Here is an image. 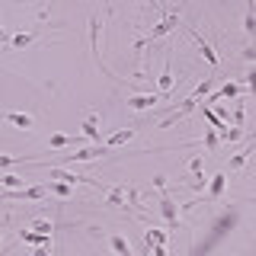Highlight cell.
<instances>
[{"label": "cell", "instance_id": "obj_24", "mask_svg": "<svg viewBox=\"0 0 256 256\" xmlns=\"http://www.w3.org/2000/svg\"><path fill=\"white\" fill-rule=\"evenodd\" d=\"M218 141H221V134L214 132V128H208V132H205V148L214 150V148H218Z\"/></svg>", "mask_w": 256, "mask_h": 256}, {"label": "cell", "instance_id": "obj_12", "mask_svg": "<svg viewBox=\"0 0 256 256\" xmlns=\"http://www.w3.org/2000/svg\"><path fill=\"white\" fill-rule=\"evenodd\" d=\"M84 134H86L90 141H102V134H100V118H96V116H90V118L84 122Z\"/></svg>", "mask_w": 256, "mask_h": 256}, {"label": "cell", "instance_id": "obj_17", "mask_svg": "<svg viewBox=\"0 0 256 256\" xmlns=\"http://www.w3.org/2000/svg\"><path fill=\"white\" fill-rule=\"evenodd\" d=\"M48 192H54V196H61V198H70V196H74V186H70V182H58V180H52Z\"/></svg>", "mask_w": 256, "mask_h": 256}, {"label": "cell", "instance_id": "obj_27", "mask_svg": "<svg viewBox=\"0 0 256 256\" xmlns=\"http://www.w3.org/2000/svg\"><path fill=\"white\" fill-rule=\"evenodd\" d=\"M20 160H26V157H0V166H13V164H20Z\"/></svg>", "mask_w": 256, "mask_h": 256}, {"label": "cell", "instance_id": "obj_2", "mask_svg": "<svg viewBox=\"0 0 256 256\" xmlns=\"http://www.w3.org/2000/svg\"><path fill=\"white\" fill-rule=\"evenodd\" d=\"M160 100H164L160 93H132V96H128V109L144 112V109H154Z\"/></svg>", "mask_w": 256, "mask_h": 256}, {"label": "cell", "instance_id": "obj_13", "mask_svg": "<svg viewBox=\"0 0 256 256\" xmlns=\"http://www.w3.org/2000/svg\"><path fill=\"white\" fill-rule=\"evenodd\" d=\"M237 93H240V86H237V84H224L218 93H212V96H208V102H218V100H230V96H237Z\"/></svg>", "mask_w": 256, "mask_h": 256}, {"label": "cell", "instance_id": "obj_19", "mask_svg": "<svg viewBox=\"0 0 256 256\" xmlns=\"http://www.w3.org/2000/svg\"><path fill=\"white\" fill-rule=\"evenodd\" d=\"M202 116H205V122H208V125H212V128H214V132H224V128H228V122H224V118H218V116H214V112H212V109H208V106L202 109Z\"/></svg>", "mask_w": 256, "mask_h": 256}, {"label": "cell", "instance_id": "obj_30", "mask_svg": "<svg viewBox=\"0 0 256 256\" xmlns=\"http://www.w3.org/2000/svg\"><path fill=\"white\" fill-rule=\"evenodd\" d=\"M36 256H52V246H36Z\"/></svg>", "mask_w": 256, "mask_h": 256}, {"label": "cell", "instance_id": "obj_29", "mask_svg": "<svg viewBox=\"0 0 256 256\" xmlns=\"http://www.w3.org/2000/svg\"><path fill=\"white\" fill-rule=\"evenodd\" d=\"M154 186L157 189H166V176H154Z\"/></svg>", "mask_w": 256, "mask_h": 256}, {"label": "cell", "instance_id": "obj_22", "mask_svg": "<svg viewBox=\"0 0 256 256\" xmlns=\"http://www.w3.org/2000/svg\"><path fill=\"white\" fill-rule=\"evenodd\" d=\"M32 38H36V32H20V36L10 38V48H26V45H32Z\"/></svg>", "mask_w": 256, "mask_h": 256}, {"label": "cell", "instance_id": "obj_28", "mask_svg": "<svg viewBox=\"0 0 256 256\" xmlns=\"http://www.w3.org/2000/svg\"><path fill=\"white\" fill-rule=\"evenodd\" d=\"M154 250V256H166V244H157V246H150Z\"/></svg>", "mask_w": 256, "mask_h": 256}, {"label": "cell", "instance_id": "obj_10", "mask_svg": "<svg viewBox=\"0 0 256 256\" xmlns=\"http://www.w3.org/2000/svg\"><path fill=\"white\" fill-rule=\"evenodd\" d=\"M128 196H132V192H128L125 186H116V189H109V205H112V208H122V205L128 202Z\"/></svg>", "mask_w": 256, "mask_h": 256}, {"label": "cell", "instance_id": "obj_3", "mask_svg": "<svg viewBox=\"0 0 256 256\" xmlns=\"http://www.w3.org/2000/svg\"><path fill=\"white\" fill-rule=\"evenodd\" d=\"M176 26H180V16H166V20L160 22V26H157L154 32H150L148 38H141V42H138V48H144V45H150V42H157V38H164V36H170V32H173Z\"/></svg>", "mask_w": 256, "mask_h": 256}, {"label": "cell", "instance_id": "obj_1", "mask_svg": "<svg viewBox=\"0 0 256 256\" xmlns=\"http://www.w3.org/2000/svg\"><path fill=\"white\" fill-rule=\"evenodd\" d=\"M0 118H4V122H10L13 128H20V132H32V128H36V118H32L29 112H13V109H6V112H0Z\"/></svg>", "mask_w": 256, "mask_h": 256}, {"label": "cell", "instance_id": "obj_31", "mask_svg": "<svg viewBox=\"0 0 256 256\" xmlns=\"http://www.w3.org/2000/svg\"><path fill=\"white\" fill-rule=\"evenodd\" d=\"M10 38H13V36H6V29L0 26V45H4V42H10Z\"/></svg>", "mask_w": 256, "mask_h": 256}, {"label": "cell", "instance_id": "obj_6", "mask_svg": "<svg viewBox=\"0 0 256 256\" xmlns=\"http://www.w3.org/2000/svg\"><path fill=\"white\" fill-rule=\"evenodd\" d=\"M224 189H228V173H214L208 180V198H221Z\"/></svg>", "mask_w": 256, "mask_h": 256}, {"label": "cell", "instance_id": "obj_25", "mask_svg": "<svg viewBox=\"0 0 256 256\" xmlns=\"http://www.w3.org/2000/svg\"><path fill=\"white\" fill-rule=\"evenodd\" d=\"M244 29H246V36H256V16H253V10L246 13V22H244Z\"/></svg>", "mask_w": 256, "mask_h": 256}, {"label": "cell", "instance_id": "obj_16", "mask_svg": "<svg viewBox=\"0 0 256 256\" xmlns=\"http://www.w3.org/2000/svg\"><path fill=\"white\" fill-rule=\"evenodd\" d=\"M77 138H70V134H52V141H48V148L58 150V148H74Z\"/></svg>", "mask_w": 256, "mask_h": 256}, {"label": "cell", "instance_id": "obj_9", "mask_svg": "<svg viewBox=\"0 0 256 256\" xmlns=\"http://www.w3.org/2000/svg\"><path fill=\"white\" fill-rule=\"evenodd\" d=\"M52 180L70 182V186H77V182H90V180H84V176H77V173H70V170H58V166H52Z\"/></svg>", "mask_w": 256, "mask_h": 256}, {"label": "cell", "instance_id": "obj_11", "mask_svg": "<svg viewBox=\"0 0 256 256\" xmlns=\"http://www.w3.org/2000/svg\"><path fill=\"white\" fill-rule=\"evenodd\" d=\"M192 36H196V32H192ZM196 42H198V48H202V54H205V61H208V64H212V68H218V64H221V61H218V54H214V48H212V45H208V42H205V38H202V36H196Z\"/></svg>", "mask_w": 256, "mask_h": 256}, {"label": "cell", "instance_id": "obj_23", "mask_svg": "<svg viewBox=\"0 0 256 256\" xmlns=\"http://www.w3.org/2000/svg\"><path fill=\"white\" fill-rule=\"evenodd\" d=\"M32 230H38V234H52L54 224H52V221H45V218H36V221H32Z\"/></svg>", "mask_w": 256, "mask_h": 256}, {"label": "cell", "instance_id": "obj_26", "mask_svg": "<svg viewBox=\"0 0 256 256\" xmlns=\"http://www.w3.org/2000/svg\"><path fill=\"white\" fill-rule=\"evenodd\" d=\"M189 170L196 173V180H198V176H202V157H192L189 160Z\"/></svg>", "mask_w": 256, "mask_h": 256}, {"label": "cell", "instance_id": "obj_21", "mask_svg": "<svg viewBox=\"0 0 256 256\" xmlns=\"http://www.w3.org/2000/svg\"><path fill=\"white\" fill-rule=\"evenodd\" d=\"M173 84H176V77H173V70H170V64H166V70H164V77H160V96H166L173 90Z\"/></svg>", "mask_w": 256, "mask_h": 256}, {"label": "cell", "instance_id": "obj_4", "mask_svg": "<svg viewBox=\"0 0 256 256\" xmlns=\"http://www.w3.org/2000/svg\"><path fill=\"white\" fill-rule=\"evenodd\" d=\"M106 144H100V148H80V150H74V154H68L64 160H68V164H86V160H96V157H102L106 154Z\"/></svg>", "mask_w": 256, "mask_h": 256}, {"label": "cell", "instance_id": "obj_20", "mask_svg": "<svg viewBox=\"0 0 256 256\" xmlns=\"http://www.w3.org/2000/svg\"><path fill=\"white\" fill-rule=\"evenodd\" d=\"M0 186H4V189H26V180H20V176L6 173V176H0Z\"/></svg>", "mask_w": 256, "mask_h": 256}, {"label": "cell", "instance_id": "obj_7", "mask_svg": "<svg viewBox=\"0 0 256 256\" xmlns=\"http://www.w3.org/2000/svg\"><path fill=\"white\" fill-rule=\"evenodd\" d=\"M20 240L32 246H52V234H38V230H20Z\"/></svg>", "mask_w": 256, "mask_h": 256}, {"label": "cell", "instance_id": "obj_14", "mask_svg": "<svg viewBox=\"0 0 256 256\" xmlns=\"http://www.w3.org/2000/svg\"><path fill=\"white\" fill-rule=\"evenodd\" d=\"M132 138H134V128L116 132V134H109V138H106V148H118V144H125V141H132Z\"/></svg>", "mask_w": 256, "mask_h": 256}, {"label": "cell", "instance_id": "obj_18", "mask_svg": "<svg viewBox=\"0 0 256 256\" xmlns=\"http://www.w3.org/2000/svg\"><path fill=\"white\" fill-rule=\"evenodd\" d=\"M144 240H148V246L166 244V230H157V228H150V230H144Z\"/></svg>", "mask_w": 256, "mask_h": 256}, {"label": "cell", "instance_id": "obj_32", "mask_svg": "<svg viewBox=\"0 0 256 256\" xmlns=\"http://www.w3.org/2000/svg\"><path fill=\"white\" fill-rule=\"evenodd\" d=\"M0 246H4V240H0Z\"/></svg>", "mask_w": 256, "mask_h": 256}, {"label": "cell", "instance_id": "obj_8", "mask_svg": "<svg viewBox=\"0 0 256 256\" xmlns=\"http://www.w3.org/2000/svg\"><path fill=\"white\" fill-rule=\"evenodd\" d=\"M160 214L170 221V228L180 224V212H176V202H173V198H160Z\"/></svg>", "mask_w": 256, "mask_h": 256}, {"label": "cell", "instance_id": "obj_5", "mask_svg": "<svg viewBox=\"0 0 256 256\" xmlns=\"http://www.w3.org/2000/svg\"><path fill=\"white\" fill-rule=\"evenodd\" d=\"M109 250L116 253V256H134V250H132V244L122 237V234H109Z\"/></svg>", "mask_w": 256, "mask_h": 256}, {"label": "cell", "instance_id": "obj_15", "mask_svg": "<svg viewBox=\"0 0 256 256\" xmlns=\"http://www.w3.org/2000/svg\"><path fill=\"white\" fill-rule=\"evenodd\" d=\"M250 157H253V148L240 150V154H237L234 160H230V166H228V170H230V173H240V170H244V166H246V160H250Z\"/></svg>", "mask_w": 256, "mask_h": 256}]
</instances>
